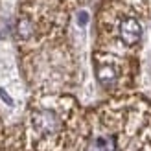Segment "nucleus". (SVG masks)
<instances>
[{
    "mask_svg": "<svg viewBox=\"0 0 151 151\" xmlns=\"http://www.w3.org/2000/svg\"><path fill=\"white\" fill-rule=\"evenodd\" d=\"M0 98H2V100H4V103H7V105H9V107H13V105H15L13 98H11L9 94H7L6 90H4V87H0Z\"/></svg>",
    "mask_w": 151,
    "mask_h": 151,
    "instance_id": "f257e3e1",
    "label": "nucleus"
}]
</instances>
